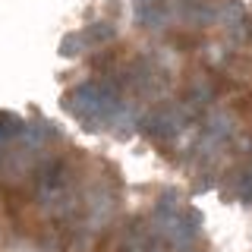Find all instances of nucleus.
<instances>
[{"instance_id":"nucleus-1","label":"nucleus","mask_w":252,"mask_h":252,"mask_svg":"<svg viewBox=\"0 0 252 252\" xmlns=\"http://www.w3.org/2000/svg\"><path fill=\"white\" fill-rule=\"evenodd\" d=\"M218 19L224 22V29L236 38H249V19H246V10H243L240 0H224L218 6Z\"/></svg>"},{"instance_id":"nucleus-2","label":"nucleus","mask_w":252,"mask_h":252,"mask_svg":"<svg viewBox=\"0 0 252 252\" xmlns=\"http://www.w3.org/2000/svg\"><path fill=\"white\" fill-rule=\"evenodd\" d=\"M82 38L89 47H107L117 41V26L110 19H98V22H89L82 29Z\"/></svg>"},{"instance_id":"nucleus-3","label":"nucleus","mask_w":252,"mask_h":252,"mask_svg":"<svg viewBox=\"0 0 252 252\" xmlns=\"http://www.w3.org/2000/svg\"><path fill=\"white\" fill-rule=\"evenodd\" d=\"M26 120L13 110H0V142H10L16 136H26Z\"/></svg>"},{"instance_id":"nucleus-4","label":"nucleus","mask_w":252,"mask_h":252,"mask_svg":"<svg viewBox=\"0 0 252 252\" xmlns=\"http://www.w3.org/2000/svg\"><path fill=\"white\" fill-rule=\"evenodd\" d=\"M85 47H89V44H85L82 32H69V35L60 38V54H63V57H79Z\"/></svg>"},{"instance_id":"nucleus-5","label":"nucleus","mask_w":252,"mask_h":252,"mask_svg":"<svg viewBox=\"0 0 252 252\" xmlns=\"http://www.w3.org/2000/svg\"><path fill=\"white\" fill-rule=\"evenodd\" d=\"M132 3H136V10H145V6H152L155 0H132Z\"/></svg>"},{"instance_id":"nucleus-6","label":"nucleus","mask_w":252,"mask_h":252,"mask_svg":"<svg viewBox=\"0 0 252 252\" xmlns=\"http://www.w3.org/2000/svg\"><path fill=\"white\" fill-rule=\"evenodd\" d=\"M180 252H195V249H192V246H189V249H180Z\"/></svg>"}]
</instances>
